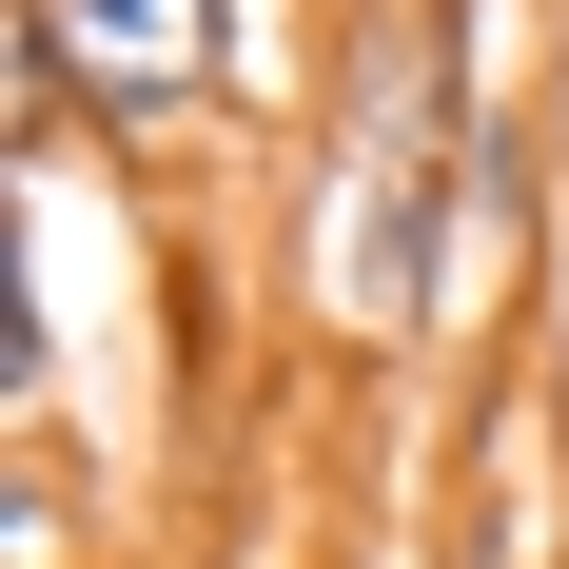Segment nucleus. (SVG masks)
<instances>
[{
	"mask_svg": "<svg viewBox=\"0 0 569 569\" xmlns=\"http://www.w3.org/2000/svg\"><path fill=\"white\" fill-rule=\"evenodd\" d=\"M59 59H79V118H99L118 158H158V138H236L256 118V0H40Z\"/></svg>",
	"mask_w": 569,
	"mask_h": 569,
	"instance_id": "1",
	"label": "nucleus"
},
{
	"mask_svg": "<svg viewBox=\"0 0 569 569\" xmlns=\"http://www.w3.org/2000/svg\"><path fill=\"white\" fill-rule=\"evenodd\" d=\"M530 118H550V177H569V0H550V59H530Z\"/></svg>",
	"mask_w": 569,
	"mask_h": 569,
	"instance_id": "2",
	"label": "nucleus"
},
{
	"mask_svg": "<svg viewBox=\"0 0 569 569\" xmlns=\"http://www.w3.org/2000/svg\"><path fill=\"white\" fill-rule=\"evenodd\" d=\"M295 569H353V550H295Z\"/></svg>",
	"mask_w": 569,
	"mask_h": 569,
	"instance_id": "3",
	"label": "nucleus"
}]
</instances>
